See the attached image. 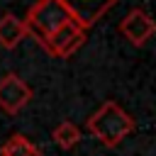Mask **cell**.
I'll use <instances>...</instances> for the list:
<instances>
[{
    "label": "cell",
    "instance_id": "cell-1",
    "mask_svg": "<svg viewBox=\"0 0 156 156\" xmlns=\"http://www.w3.org/2000/svg\"><path fill=\"white\" fill-rule=\"evenodd\" d=\"M88 132L105 146H117L124 136H129L134 132V119L129 117V112L124 107H119L115 100L102 102L85 122Z\"/></svg>",
    "mask_w": 156,
    "mask_h": 156
},
{
    "label": "cell",
    "instance_id": "cell-2",
    "mask_svg": "<svg viewBox=\"0 0 156 156\" xmlns=\"http://www.w3.org/2000/svg\"><path fill=\"white\" fill-rule=\"evenodd\" d=\"M24 27H27V34H32L37 39V44H41L44 49L49 46V41L68 24V22H76L68 10L58 2V0H37L27 15L22 17Z\"/></svg>",
    "mask_w": 156,
    "mask_h": 156
},
{
    "label": "cell",
    "instance_id": "cell-3",
    "mask_svg": "<svg viewBox=\"0 0 156 156\" xmlns=\"http://www.w3.org/2000/svg\"><path fill=\"white\" fill-rule=\"evenodd\" d=\"M119 32H122V37H124L132 46H144V44L156 34V20H154L146 10L136 7V10H129V12L122 17Z\"/></svg>",
    "mask_w": 156,
    "mask_h": 156
},
{
    "label": "cell",
    "instance_id": "cell-4",
    "mask_svg": "<svg viewBox=\"0 0 156 156\" xmlns=\"http://www.w3.org/2000/svg\"><path fill=\"white\" fill-rule=\"evenodd\" d=\"M32 100V88L17 76V73H5L0 78V110L7 115H17L24 110Z\"/></svg>",
    "mask_w": 156,
    "mask_h": 156
},
{
    "label": "cell",
    "instance_id": "cell-5",
    "mask_svg": "<svg viewBox=\"0 0 156 156\" xmlns=\"http://www.w3.org/2000/svg\"><path fill=\"white\" fill-rule=\"evenodd\" d=\"M80 29H90L117 0H58Z\"/></svg>",
    "mask_w": 156,
    "mask_h": 156
},
{
    "label": "cell",
    "instance_id": "cell-6",
    "mask_svg": "<svg viewBox=\"0 0 156 156\" xmlns=\"http://www.w3.org/2000/svg\"><path fill=\"white\" fill-rule=\"evenodd\" d=\"M85 44V29H80L76 22H68L46 46V51L51 56H58V58H68L73 56L80 46Z\"/></svg>",
    "mask_w": 156,
    "mask_h": 156
},
{
    "label": "cell",
    "instance_id": "cell-7",
    "mask_svg": "<svg viewBox=\"0 0 156 156\" xmlns=\"http://www.w3.org/2000/svg\"><path fill=\"white\" fill-rule=\"evenodd\" d=\"M24 37H27L24 22H22L17 15L5 12V15L0 17V46H2V49H15Z\"/></svg>",
    "mask_w": 156,
    "mask_h": 156
},
{
    "label": "cell",
    "instance_id": "cell-8",
    "mask_svg": "<svg viewBox=\"0 0 156 156\" xmlns=\"http://www.w3.org/2000/svg\"><path fill=\"white\" fill-rule=\"evenodd\" d=\"M0 156H41V149L34 146L24 134H12L0 146Z\"/></svg>",
    "mask_w": 156,
    "mask_h": 156
},
{
    "label": "cell",
    "instance_id": "cell-9",
    "mask_svg": "<svg viewBox=\"0 0 156 156\" xmlns=\"http://www.w3.org/2000/svg\"><path fill=\"white\" fill-rule=\"evenodd\" d=\"M51 139H54V144H56L58 149L68 151V149H73V146L80 141V129H78L73 122L63 119V122H58V127H54Z\"/></svg>",
    "mask_w": 156,
    "mask_h": 156
}]
</instances>
